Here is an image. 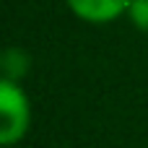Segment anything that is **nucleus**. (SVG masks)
I'll list each match as a JSON object with an SVG mask.
<instances>
[{"label": "nucleus", "mask_w": 148, "mask_h": 148, "mask_svg": "<svg viewBox=\"0 0 148 148\" xmlns=\"http://www.w3.org/2000/svg\"><path fill=\"white\" fill-rule=\"evenodd\" d=\"M31 127V101L18 81L0 78V143L16 146Z\"/></svg>", "instance_id": "nucleus-1"}, {"label": "nucleus", "mask_w": 148, "mask_h": 148, "mask_svg": "<svg viewBox=\"0 0 148 148\" xmlns=\"http://www.w3.org/2000/svg\"><path fill=\"white\" fill-rule=\"evenodd\" d=\"M70 13L86 23H112L127 16L130 0H65Z\"/></svg>", "instance_id": "nucleus-2"}, {"label": "nucleus", "mask_w": 148, "mask_h": 148, "mask_svg": "<svg viewBox=\"0 0 148 148\" xmlns=\"http://www.w3.org/2000/svg\"><path fill=\"white\" fill-rule=\"evenodd\" d=\"M0 65H3V78L21 81V78L26 75V70H29V55L21 52V49H16V47H13V49H5Z\"/></svg>", "instance_id": "nucleus-3"}, {"label": "nucleus", "mask_w": 148, "mask_h": 148, "mask_svg": "<svg viewBox=\"0 0 148 148\" xmlns=\"http://www.w3.org/2000/svg\"><path fill=\"white\" fill-rule=\"evenodd\" d=\"M127 18H130V23L135 29H140V31L148 34V0H130Z\"/></svg>", "instance_id": "nucleus-4"}]
</instances>
